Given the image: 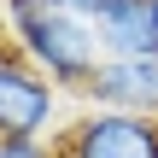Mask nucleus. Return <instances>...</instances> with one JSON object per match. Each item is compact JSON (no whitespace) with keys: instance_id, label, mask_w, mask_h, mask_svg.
I'll list each match as a JSON object with an SVG mask.
<instances>
[{"instance_id":"obj_1","label":"nucleus","mask_w":158,"mask_h":158,"mask_svg":"<svg viewBox=\"0 0 158 158\" xmlns=\"http://www.w3.org/2000/svg\"><path fill=\"white\" fill-rule=\"evenodd\" d=\"M12 53H23L53 88H70V94H82L88 82H94V70H100V29L88 23V18H76V12H47V18H35V23H23V29H12Z\"/></svg>"},{"instance_id":"obj_2","label":"nucleus","mask_w":158,"mask_h":158,"mask_svg":"<svg viewBox=\"0 0 158 158\" xmlns=\"http://www.w3.org/2000/svg\"><path fill=\"white\" fill-rule=\"evenodd\" d=\"M53 111L59 88L23 53H0V141H41L53 129Z\"/></svg>"},{"instance_id":"obj_3","label":"nucleus","mask_w":158,"mask_h":158,"mask_svg":"<svg viewBox=\"0 0 158 158\" xmlns=\"http://www.w3.org/2000/svg\"><path fill=\"white\" fill-rule=\"evenodd\" d=\"M64 158H158V117H129V111H88Z\"/></svg>"},{"instance_id":"obj_4","label":"nucleus","mask_w":158,"mask_h":158,"mask_svg":"<svg viewBox=\"0 0 158 158\" xmlns=\"http://www.w3.org/2000/svg\"><path fill=\"white\" fill-rule=\"evenodd\" d=\"M94 111H129V117H158V53L141 59H100L94 82L82 88Z\"/></svg>"},{"instance_id":"obj_5","label":"nucleus","mask_w":158,"mask_h":158,"mask_svg":"<svg viewBox=\"0 0 158 158\" xmlns=\"http://www.w3.org/2000/svg\"><path fill=\"white\" fill-rule=\"evenodd\" d=\"M100 53L106 59H141V53H158V18L147 0H123L117 12H106L100 23Z\"/></svg>"},{"instance_id":"obj_6","label":"nucleus","mask_w":158,"mask_h":158,"mask_svg":"<svg viewBox=\"0 0 158 158\" xmlns=\"http://www.w3.org/2000/svg\"><path fill=\"white\" fill-rule=\"evenodd\" d=\"M64 0H6V29H23V23H35V18H47V12H59Z\"/></svg>"},{"instance_id":"obj_7","label":"nucleus","mask_w":158,"mask_h":158,"mask_svg":"<svg viewBox=\"0 0 158 158\" xmlns=\"http://www.w3.org/2000/svg\"><path fill=\"white\" fill-rule=\"evenodd\" d=\"M123 0H64V12H76V18H88V23H100L106 12H117Z\"/></svg>"},{"instance_id":"obj_8","label":"nucleus","mask_w":158,"mask_h":158,"mask_svg":"<svg viewBox=\"0 0 158 158\" xmlns=\"http://www.w3.org/2000/svg\"><path fill=\"white\" fill-rule=\"evenodd\" d=\"M0 158H53L41 141H0Z\"/></svg>"},{"instance_id":"obj_9","label":"nucleus","mask_w":158,"mask_h":158,"mask_svg":"<svg viewBox=\"0 0 158 158\" xmlns=\"http://www.w3.org/2000/svg\"><path fill=\"white\" fill-rule=\"evenodd\" d=\"M147 6H158V0H147Z\"/></svg>"}]
</instances>
